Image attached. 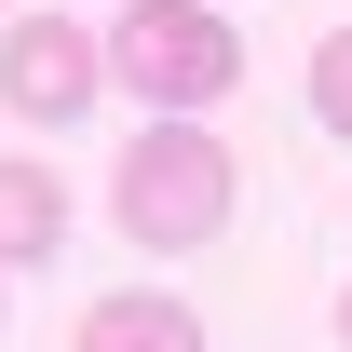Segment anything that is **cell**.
<instances>
[{"label": "cell", "mask_w": 352, "mask_h": 352, "mask_svg": "<svg viewBox=\"0 0 352 352\" xmlns=\"http://www.w3.org/2000/svg\"><path fill=\"white\" fill-rule=\"evenodd\" d=\"M230 204H244V176H230V135H204V122H149L122 149V176H109V217H122V244H149V258L217 244Z\"/></svg>", "instance_id": "cell-1"}, {"label": "cell", "mask_w": 352, "mask_h": 352, "mask_svg": "<svg viewBox=\"0 0 352 352\" xmlns=\"http://www.w3.org/2000/svg\"><path fill=\"white\" fill-rule=\"evenodd\" d=\"M109 82H122L149 122H204V109L244 82V41H230L217 0H122V28H109Z\"/></svg>", "instance_id": "cell-2"}, {"label": "cell", "mask_w": 352, "mask_h": 352, "mask_svg": "<svg viewBox=\"0 0 352 352\" xmlns=\"http://www.w3.org/2000/svg\"><path fill=\"white\" fill-rule=\"evenodd\" d=\"M95 95H109V28H68V14H14L0 28V109L14 122H82Z\"/></svg>", "instance_id": "cell-3"}, {"label": "cell", "mask_w": 352, "mask_h": 352, "mask_svg": "<svg viewBox=\"0 0 352 352\" xmlns=\"http://www.w3.org/2000/svg\"><path fill=\"white\" fill-rule=\"evenodd\" d=\"M68 352H204V311L176 298V285H109L68 325Z\"/></svg>", "instance_id": "cell-4"}, {"label": "cell", "mask_w": 352, "mask_h": 352, "mask_svg": "<svg viewBox=\"0 0 352 352\" xmlns=\"http://www.w3.org/2000/svg\"><path fill=\"white\" fill-rule=\"evenodd\" d=\"M68 244V176L28 163V149H0V271H41Z\"/></svg>", "instance_id": "cell-5"}, {"label": "cell", "mask_w": 352, "mask_h": 352, "mask_svg": "<svg viewBox=\"0 0 352 352\" xmlns=\"http://www.w3.org/2000/svg\"><path fill=\"white\" fill-rule=\"evenodd\" d=\"M311 122L352 149V28H325V41H311Z\"/></svg>", "instance_id": "cell-6"}, {"label": "cell", "mask_w": 352, "mask_h": 352, "mask_svg": "<svg viewBox=\"0 0 352 352\" xmlns=\"http://www.w3.org/2000/svg\"><path fill=\"white\" fill-rule=\"evenodd\" d=\"M339 352H352V285H339Z\"/></svg>", "instance_id": "cell-7"}, {"label": "cell", "mask_w": 352, "mask_h": 352, "mask_svg": "<svg viewBox=\"0 0 352 352\" xmlns=\"http://www.w3.org/2000/svg\"><path fill=\"white\" fill-rule=\"evenodd\" d=\"M0 28H14V0H0Z\"/></svg>", "instance_id": "cell-8"}]
</instances>
